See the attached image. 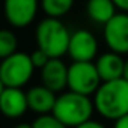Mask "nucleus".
Returning <instances> with one entry per match:
<instances>
[{
	"label": "nucleus",
	"instance_id": "1",
	"mask_svg": "<svg viewBox=\"0 0 128 128\" xmlns=\"http://www.w3.org/2000/svg\"><path fill=\"white\" fill-rule=\"evenodd\" d=\"M92 98L95 112L101 118L116 120L128 113V80L120 77L102 82Z\"/></svg>",
	"mask_w": 128,
	"mask_h": 128
},
{
	"label": "nucleus",
	"instance_id": "2",
	"mask_svg": "<svg viewBox=\"0 0 128 128\" xmlns=\"http://www.w3.org/2000/svg\"><path fill=\"white\" fill-rule=\"evenodd\" d=\"M95 113L94 98L74 90H63L57 95L53 114L66 126L74 128L92 119Z\"/></svg>",
	"mask_w": 128,
	"mask_h": 128
},
{
	"label": "nucleus",
	"instance_id": "3",
	"mask_svg": "<svg viewBox=\"0 0 128 128\" xmlns=\"http://www.w3.org/2000/svg\"><path fill=\"white\" fill-rule=\"evenodd\" d=\"M71 32L60 21V18L47 17L41 20L35 30L38 48L44 50L50 57H63L68 54Z\"/></svg>",
	"mask_w": 128,
	"mask_h": 128
},
{
	"label": "nucleus",
	"instance_id": "4",
	"mask_svg": "<svg viewBox=\"0 0 128 128\" xmlns=\"http://www.w3.org/2000/svg\"><path fill=\"white\" fill-rule=\"evenodd\" d=\"M35 65L30 54L24 51H15L2 59L0 65V83L8 88H24L35 72Z\"/></svg>",
	"mask_w": 128,
	"mask_h": 128
},
{
	"label": "nucleus",
	"instance_id": "5",
	"mask_svg": "<svg viewBox=\"0 0 128 128\" xmlns=\"http://www.w3.org/2000/svg\"><path fill=\"white\" fill-rule=\"evenodd\" d=\"M102 83L95 62H72L68 65V89L94 96Z\"/></svg>",
	"mask_w": 128,
	"mask_h": 128
},
{
	"label": "nucleus",
	"instance_id": "6",
	"mask_svg": "<svg viewBox=\"0 0 128 128\" xmlns=\"http://www.w3.org/2000/svg\"><path fill=\"white\" fill-rule=\"evenodd\" d=\"M102 39L108 50L128 54V12L119 11L102 26Z\"/></svg>",
	"mask_w": 128,
	"mask_h": 128
},
{
	"label": "nucleus",
	"instance_id": "7",
	"mask_svg": "<svg viewBox=\"0 0 128 128\" xmlns=\"http://www.w3.org/2000/svg\"><path fill=\"white\" fill-rule=\"evenodd\" d=\"M41 8V0H3L6 21L15 29L30 26Z\"/></svg>",
	"mask_w": 128,
	"mask_h": 128
},
{
	"label": "nucleus",
	"instance_id": "8",
	"mask_svg": "<svg viewBox=\"0 0 128 128\" xmlns=\"http://www.w3.org/2000/svg\"><path fill=\"white\" fill-rule=\"evenodd\" d=\"M68 56L72 62H94L98 57V39L86 29H77L71 33Z\"/></svg>",
	"mask_w": 128,
	"mask_h": 128
},
{
	"label": "nucleus",
	"instance_id": "9",
	"mask_svg": "<svg viewBox=\"0 0 128 128\" xmlns=\"http://www.w3.org/2000/svg\"><path fill=\"white\" fill-rule=\"evenodd\" d=\"M41 71V83L56 94L68 89V65L62 57H51Z\"/></svg>",
	"mask_w": 128,
	"mask_h": 128
},
{
	"label": "nucleus",
	"instance_id": "10",
	"mask_svg": "<svg viewBox=\"0 0 128 128\" xmlns=\"http://www.w3.org/2000/svg\"><path fill=\"white\" fill-rule=\"evenodd\" d=\"M0 107H2L3 114L8 119H18V118L24 116L26 112L29 110L27 92H24L23 88L2 86Z\"/></svg>",
	"mask_w": 128,
	"mask_h": 128
},
{
	"label": "nucleus",
	"instance_id": "11",
	"mask_svg": "<svg viewBox=\"0 0 128 128\" xmlns=\"http://www.w3.org/2000/svg\"><path fill=\"white\" fill-rule=\"evenodd\" d=\"M27 92V102H29V110L35 114H48L53 113L56 100H57V94L54 90H51L50 88L41 84L32 86L30 89L26 90Z\"/></svg>",
	"mask_w": 128,
	"mask_h": 128
},
{
	"label": "nucleus",
	"instance_id": "12",
	"mask_svg": "<svg viewBox=\"0 0 128 128\" xmlns=\"http://www.w3.org/2000/svg\"><path fill=\"white\" fill-rule=\"evenodd\" d=\"M94 62L96 65V70H98L102 82H110V80L124 77L125 59L122 57V54L108 50V51L100 54Z\"/></svg>",
	"mask_w": 128,
	"mask_h": 128
},
{
	"label": "nucleus",
	"instance_id": "13",
	"mask_svg": "<svg viewBox=\"0 0 128 128\" xmlns=\"http://www.w3.org/2000/svg\"><path fill=\"white\" fill-rule=\"evenodd\" d=\"M118 6L113 0H88L86 3V14L89 20L95 24L104 26L113 15L118 12Z\"/></svg>",
	"mask_w": 128,
	"mask_h": 128
},
{
	"label": "nucleus",
	"instance_id": "14",
	"mask_svg": "<svg viewBox=\"0 0 128 128\" xmlns=\"http://www.w3.org/2000/svg\"><path fill=\"white\" fill-rule=\"evenodd\" d=\"M74 2L76 0H41V9L47 17L62 18L72 9Z\"/></svg>",
	"mask_w": 128,
	"mask_h": 128
},
{
	"label": "nucleus",
	"instance_id": "15",
	"mask_svg": "<svg viewBox=\"0 0 128 128\" xmlns=\"http://www.w3.org/2000/svg\"><path fill=\"white\" fill-rule=\"evenodd\" d=\"M17 47H18L17 35L12 30L3 29L0 32V57L3 59V57L11 56L12 53L17 51Z\"/></svg>",
	"mask_w": 128,
	"mask_h": 128
},
{
	"label": "nucleus",
	"instance_id": "16",
	"mask_svg": "<svg viewBox=\"0 0 128 128\" xmlns=\"http://www.w3.org/2000/svg\"><path fill=\"white\" fill-rule=\"evenodd\" d=\"M33 128H70L63 122H60L53 113L48 114H39L33 122H32Z\"/></svg>",
	"mask_w": 128,
	"mask_h": 128
},
{
	"label": "nucleus",
	"instance_id": "17",
	"mask_svg": "<svg viewBox=\"0 0 128 128\" xmlns=\"http://www.w3.org/2000/svg\"><path fill=\"white\" fill-rule=\"evenodd\" d=\"M30 57H32V62H33V65H35V68L36 70H41L45 63L51 59L44 50H41V48H36V50H33L32 53H30Z\"/></svg>",
	"mask_w": 128,
	"mask_h": 128
},
{
	"label": "nucleus",
	"instance_id": "18",
	"mask_svg": "<svg viewBox=\"0 0 128 128\" xmlns=\"http://www.w3.org/2000/svg\"><path fill=\"white\" fill-rule=\"evenodd\" d=\"M74 128H107V126L100 120L89 119V120H86V122H83V124H80L78 126H74Z\"/></svg>",
	"mask_w": 128,
	"mask_h": 128
},
{
	"label": "nucleus",
	"instance_id": "19",
	"mask_svg": "<svg viewBox=\"0 0 128 128\" xmlns=\"http://www.w3.org/2000/svg\"><path fill=\"white\" fill-rule=\"evenodd\" d=\"M113 128H128V113L116 120H113Z\"/></svg>",
	"mask_w": 128,
	"mask_h": 128
},
{
	"label": "nucleus",
	"instance_id": "20",
	"mask_svg": "<svg viewBox=\"0 0 128 128\" xmlns=\"http://www.w3.org/2000/svg\"><path fill=\"white\" fill-rule=\"evenodd\" d=\"M114 5L118 6L119 11H124V12H128V0H113Z\"/></svg>",
	"mask_w": 128,
	"mask_h": 128
},
{
	"label": "nucleus",
	"instance_id": "21",
	"mask_svg": "<svg viewBox=\"0 0 128 128\" xmlns=\"http://www.w3.org/2000/svg\"><path fill=\"white\" fill-rule=\"evenodd\" d=\"M12 128H33V126H32V124H27V122H20V124L14 125Z\"/></svg>",
	"mask_w": 128,
	"mask_h": 128
},
{
	"label": "nucleus",
	"instance_id": "22",
	"mask_svg": "<svg viewBox=\"0 0 128 128\" xmlns=\"http://www.w3.org/2000/svg\"><path fill=\"white\" fill-rule=\"evenodd\" d=\"M124 78L128 80V57L125 59V70H124Z\"/></svg>",
	"mask_w": 128,
	"mask_h": 128
}]
</instances>
